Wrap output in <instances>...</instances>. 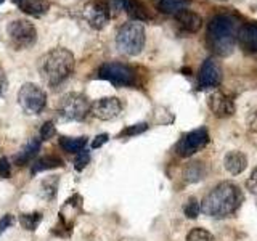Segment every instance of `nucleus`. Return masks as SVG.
Here are the masks:
<instances>
[{"label": "nucleus", "instance_id": "obj_1", "mask_svg": "<svg viewBox=\"0 0 257 241\" xmlns=\"http://www.w3.org/2000/svg\"><path fill=\"white\" fill-rule=\"evenodd\" d=\"M241 199H243V195L235 183L222 182L206 195L201 203V211L214 219H223L236 212Z\"/></svg>", "mask_w": 257, "mask_h": 241}, {"label": "nucleus", "instance_id": "obj_2", "mask_svg": "<svg viewBox=\"0 0 257 241\" xmlns=\"http://www.w3.org/2000/svg\"><path fill=\"white\" fill-rule=\"evenodd\" d=\"M238 26L236 20L230 15H215L207 26L209 48L219 56L231 55L236 44Z\"/></svg>", "mask_w": 257, "mask_h": 241}, {"label": "nucleus", "instance_id": "obj_3", "mask_svg": "<svg viewBox=\"0 0 257 241\" xmlns=\"http://www.w3.org/2000/svg\"><path fill=\"white\" fill-rule=\"evenodd\" d=\"M39 69L47 85L58 87L74 71V56L66 48H53L40 58Z\"/></svg>", "mask_w": 257, "mask_h": 241}, {"label": "nucleus", "instance_id": "obj_4", "mask_svg": "<svg viewBox=\"0 0 257 241\" xmlns=\"http://www.w3.org/2000/svg\"><path fill=\"white\" fill-rule=\"evenodd\" d=\"M145 28L139 21H128L119 28L116 36V45L120 53L127 56H137L140 55L145 47Z\"/></svg>", "mask_w": 257, "mask_h": 241}, {"label": "nucleus", "instance_id": "obj_5", "mask_svg": "<svg viewBox=\"0 0 257 241\" xmlns=\"http://www.w3.org/2000/svg\"><path fill=\"white\" fill-rule=\"evenodd\" d=\"M90 106L85 95L68 93L58 103V114L63 120H82L90 112Z\"/></svg>", "mask_w": 257, "mask_h": 241}, {"label": "nucleus", "instance_id": "obj_6", "mask_svg": "<svg viewBox=\"0 0 257 241\" xmlns=\"http://www.w3.org/2000/svg\"><path fill=\"white\" fill-rule=\"evenodd\" d=\"M7 34L16 50H24V48L32 47L37 39V31L34 24L26 20L12 21L7 28Z\"/></svg>", "mask_w": 257, "mask_h": 241}, {"label": "nucleus", "instance_id": "obj_7", "mask_svg": "<svg viewBox=\"0 0 257 241\" xmlns=\"http://www.w3.org/2000/svg\"><path fill=\"white\" fill-rule=\"evenodd\" d=\"M20 106L26 114H39L47 103V93L37 84H24L18 93Z\"/></svg>", "mask_w": 257, "mask_h": 241}, {"label": "nucleus", "instance_id": "obj_8", "mask_svg": "<svg viewBox=\"0 0 257 241\" xmlns=\"http://www.w3.org/2000/svg\"><path fill=\"white\" fill-rule=\"evenodd\" d=\"M98 77L109 80L116 87H128L135 82L134 71L122 63H104L98 69Z\"/></svg>", "mask_w": 257, "mask_h": 241}, {"label": "nucleus", "instance_id": "obj_9", "mask_svg": "<svg viewBox=\"0 0 257 241\" xmlns=\"http://www.w3.org/2000/svg\"><path fill=\"white\" fill-rule=\"evenodd\" d=\"M209 142V134L204 127L201 129H195V131L188 132L187 135H183L180 142L177 143L175 151L177 155L182 158H190L195 153H198L199 150H203Z\"/></svg>", "mask_w": 257, "mask_h": 241}, {"label": "nucleus", "instance_id": "obj_10", "mask_svg": "<svg viewBox=\"0 0 257 241\" xmlns=\"http://www.w3.org/2000/svg\"><path fill=\"white\" fill-rule=\"evenodd\" d=\"M82 18L88 23L90 28L103 29L109 21V7L100 0L88 2L82 10Z\"/></svg>", "mask_w": 257, "mask_h": 241}, {"label": "nucleus", "instance_id": "obj_11", "mask_svg": "<svg viewBox=\"0 0 257 241\" xmlns=\"http://www.w3.org/2000/svg\"><path fill=\"white\" fill-rule=\"evenodd\" d=\"M122 111V103L116 96H104L92 103L90 112L100 120H111L120 114Z\"/></svg>", "mask_w": 257, "mask_h": 241}, {"label": "nucleus", "instance_id": "obj_12", "mask_svg": "<svg viewBox=\"0 0 257 241\" xmlns=\"http://www.w3.org/2000/svg\"><path fill=\"white\" fill-rule=\"evenodd\" d=\"M222 82V68L215 58H207L199 69V87L212 88Z\"/></svg>", "mask_w": 257, "mask_h": 241}, {"label": "nucleus", "instance_id": "obj_13", "mask_svg": "<svg viewBox=\"0 0 257 241\" xmlns=\"http://www.w3.org/2000/svg\"><path fill=\"white\" fill-rule=\"evenodd\" d=\"M207 106L217 117H230L235 112V103L222 92H212L207 95Z\"/></svg>", "mask_w": 257, "mask_h": 241}, {"label": "nucleus", "instance_id": "obj_14", "mask_svg": "<svg viewBox=\"0 0 257 241\" xmlns=\"http://www.w3.org/2000/svg\"><path fill=\"white\" fill-rule=\"evenodd\" d=\"M236 40L246 53H257V23H246L238 29Z\"/></svg>", "mask_w": 257, "mask_h": 241}, {"label": "nucleus", "instance_id": "obj_15", "mask_svg": "<svg viewBox=\"0 0 257 241\" xmlns=\"http://www.w3.org/2000/svg\"><path fill=\"white\" fill-rule=\"evenodd\" d=\"M223 166L230 174L238 175L247 167V158L241 151H230L223 158Z\"/></svg>", "mask_w": 257, "mask_h": 241}, {"label": "nucleus", "instance_id": "obj_16", "mask_svg": "<svg viewBox=\"0 0 257 241\" xmlns=\"http://www.w3.org/2000/svg\"><path fill=\"white\" fill-rule=\"evenodd\" d=\"M175 18H177V23H179V26L185 32H198L201 26H203V18L191 10H185L180 15H177Z\"/></svg>", "mask_w": 257, "mask_h": 241}, {"label": "nucleus", "instance_id": "obj_17", "mask_svg": "<svg viewBox=\"0 0 257 241\" xmlns=\"http://www.w3.org/2000/svg\"><path fill=\"white\" fill-rule=\"evenodd\" d=\"M20 10L31 16H42L50 10V4L47 0H18Z\"/></svg>", "mask_w": 257, "mask_h": 241}, {"label": "nucleus", "instance_id": "obj_18", "mask_svg": "<svg viewBox=\"0 0 257 241\" xmlns=\"http://www.w3.org/2000/svg\"><path fill=\"white\" fill-rule=\"evenodd\" d=\"M158 10L163 12L166 15H172L177 16L182 12L188 10L190 7V0H158Z\"/></svg>", "mask_w": 257, "mask_h": 241}, {"label": "nucleus", "instance_id": "obj_19", "mask_svg": "<svg viewBox=\"0 0 257 241\" xmlns=\"http://www.w3.org/2000/svg\"><path fill=\"white\" fill-rule=\"evenodd\" d=\"M40 150V140H31L18 155L15 156V163L18 166H26Z\"/></svg>", "mask_w": 257, "mask_h": 241}, {"label": "nucleus", "instance_id": "obj_20", "mask_svg": "<svg viewBox=\"0 0 257 241\" xmlns=\"http://www.w3.org/2000/svg\"><path fill=\"white\" fill-rule=\"evenodd\" d=\"M61 166H63V161L58 156H42V158H39L34 164H32L31 172H32V175H37L39 172L50 171V169L61 167Z\"/></svg>", "mask_w": 257, "mask_h": 241}, {"label": "nucleus", "instance_id": "obj_21", "mask_svg": "<svg viewBox=\"0 0 257 241\" xmlns=\"http://www.w3.org/2000/svg\"><path fill=\"white\" fill-rule=\"evenodd\" d=\"M87 145L85 137H61L60 139V147L68 151V153H80Z\"/></svg>", "mask_w": 257, "mask_h": 241}, {"label": "nucleus", "instance_id": "obj_22", "mask_svg": "<svg viewBox=\"0 0 257 241\" xmlns=\"http://www.w3.org/2000/svg\"><path fill=\"white\" fill-rule=\"evenodd\" d=\"M206 169L201 163H191L183 169V179L187 182H198L201 179H204Z\"/></svg>", "mask_w": 257, "mask_h": 241}, {"label": "nucleus", "instance_id": "obj_23", "mask_svg": "<svg viewBox=\"0 0 257 241\" xmlns=\"http://www.w3.org/2000/svg\"><path fill=\"white\" fill-rule=\"evenodd\" d=\"M42 222V214L40 212H32V214H23L21 219H20V223L23 225L24 230H29V231H34L39 223Z\"/></svg>", "mask_w": 257, "mask_h": 241}, {"label": "nucleus", "instance_id": "obj_24", "mask_svg": "<svg viewBox=\"0 0 257 241\" xmlns=\"http://www.w3.org/2000/svg\"><path fill=\"white\" fill-rule=\"evenodd\" d=\"M187 241H215L214 235L211 231H207L204 228H193L188 236H187Z\"/></svg>", "mask_w": 257, "mask_h": 241}, {"label": "nucleus", "instance_id": "obj_25", "mask_svg": "<svg viewBox=\"0 0 257 241\" xmlns=\"http://www.w3.org/2000/svg\"><path fill=\"white\" fill-rule=\"evenodd\" d=\"M56 185H58V179H47V180H44V183H42V195L47 198V199H53L55 196H56Z\"/></svg>", "mask_w": 257, "mask_h": 241}, {"label": "nucleus", "instance_id": "obj_26", "mask_svg": "<svg viewBox=\"0 0 257 241\" xmlns=\"http://www.w3.org/2000/svg\"><path fill=\"white\" fill-rule=\"evenodd\" d=\"M135 4V0H109V12L114 10V12H125L128 13L132 10V7Z\"/></svg>", "mask_w": 257, "mask_h": 241}, {"label": "nucleus", "instance_id": "obj_27", "mask_svg": "<svg viewBox=\"0 0 257 241\" xmlns=\"http://www.w3.org/2000/svg\"><path fill=\"white\" fill-rule=\"evenodd\" d=\"M183 211H185V215L190 217V219H196V217L199 215L201 206H199V203H198V201H196L195 198H190V199L187 201V204H185Z\"/></svg>", "mask_w": 257, "mask_h": 241}, {"label": "nucleus", "instance_id": "obj_28", "mask_svg": "<svg viewBox=\"0 0 257 241\" xmlns=\"http://www.w3.org/2000/svg\"><path fill=\"white\" fill-rule=\"evenodd\" d=\"M90 163V155L82 150L80 153H77V156L74 159V167H76V171H82V169H85V166Z\"/></svg>", "mask_w": 257, "mask_h": 241}, {"label": "nucleus", "instance_id": "obj_29", "mask_svg": "<svg viewBox=\"0 0 257 241\" xmlns=\"http://www.w3.org/2000/svg\"><path fill=\"white\" fill-rule=\"evenodd\" d=\"M53 135H55V124L52 120H47V123L42 126V129H40V140L42 142L50 140Z\"/></svg>", "mask_w": 257, "mask_h": 241}, {"label": "nucleus", "instance_id": "obj_30", "mask_svg": "<svg viewBox=\"0 0 257 241\" xmlns=\"http://www.w3.org/2000/svg\"><path fill=\"white\" fill-rule=\"evenodd\" d=\"M148 129V124H145V123H140V124H135L132 127H127L125 131L120 134L122 137H131V135H139L142 132H145Z\"/></svg>", "mask_w": 257, "mask_h": 241}, {"label": "nucleus", "instance_id": "obj_31", "mask_svg": "<svg viewBox=\"0 0 257 241\" xmlns=\"http://www.w3.org/2000/svg\"><path fill=\"white\" fill-rule=\"evenodd\" d=\"M12 175V166L7 158L0 159V179H8Z\"/></svg>", "mask_w": 257, "mask_h": 241}, {"label": "nucleus", "instance_id": "obj_32", "mask_svg": "<svg viewBox=\"0 0 257 241\" xmlns=\"http://www.w3.org/2000/svg\"><path fill=\"white\" fill-rule=\"evenodd\" d=\"M246 187H247V190L251 191V193L257 195V169H254L252 174L249 175V179L246 182Z\"/></svg>", "mask_w": 257, "mask_h": 241}, {"label": "nucleus", "instance_id": "obj_33", "mask_svg": "<svg viewBox=\"0 0 257 241\" xmlns=\"http://www.w3.org/2000/svg\"><path fill=\"white\" fill-rule=\"evenodd\" d=\"M13 223H15V217L12 214L4 215V219H0V235H2L7 228H10Z\"/></svg>", "mask_w": 257, "mask_h": 241}, {"label": "nucleus", "instance_id": "obj_34", "mask_svg": "<svg viewBox=\"0 0 257 241\" xmlns=\"http://www.w3.org/2000/svg\"><path fill=\"white\" fill-rule=\"evenodd\" d=\"M247 126L251 131L257 132V108L251 109V112H249V116H247Z\"/></svg>", "mask_w": 257, "mask_h": 241}, {"label": "nucleus", "instance_id": "obj_35", "mask_svg": "<svg viewBox=\"0 0 257 241\" xmlns=\"http://www.w3.org/2000/svg\"><path fill=\"white\" fill-rule=\"evenodd\" d=\"M108 139H109L108 134H101V135H98V137H96V139L92 142V148H93V150H95V148H100L103 143H106V142H108Z\"/></svg>", "mask_w": 257, "mask_h": 241}, {"label": "nucleus", "instance_id": "obj_36", "mask_svg": "<svg viewBox=\"0 0 257 241\" xmlns=\"http://www.w3.org/2000/svg\"><path fill=\"white\" fill-rule=\"evenodd\" d=\"M7 88H8V80H7V76H5L4 69L0 68V96H2L7 92Z\"/></svg>", "mask_w": 257, "mask_h": 241}, {"label": "nucleus", "instance_id": "obj_37", "mask_svg": "<svg viewBox=\"0 0 257 241\" xmlns=\"http://www.w3.org/2000/svg\"><path fill=\"white\" fill-rule=\"evenodd\" d=\"M2 2H4V0H0V4H2Z\"/></svg>", "mask_w": 257, "mask_h": 241}]
</instances>
